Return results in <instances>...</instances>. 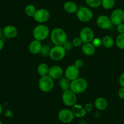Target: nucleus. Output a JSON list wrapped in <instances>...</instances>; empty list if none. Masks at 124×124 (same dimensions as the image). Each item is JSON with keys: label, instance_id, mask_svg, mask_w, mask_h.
Masks as SVG:
<instances>
[{"label": "nucleus", "instance_id": "f257e3e1", "mask_svg": "<svg viewBox=\"0 0 124 124\" xmlns=\"http://www.w3.org/2000/svg\"><path fill=\"white\" fill-rule=\"evenodd\" d=\"M50 39L54 46H63L67 41V35L64 29L56 27L51 31Z\"/></svg>", "mask_w": 124, "mask_h": 124}, {"label": "nucleus", "instance_id": "f03ea898", "mask_svg": "<svg viewBox=\"0 0 124 124\" xmlns=\"http://www.w3.org/2000/svg\"><path fill=\"white\" fill-rule=\"evenodd\" d=\"M88 87L87 80L82 78H78L71 81L70 89L76 94H81L85 92Z\"/></svg>", "mask_w": 124, "mask_h": 124}, {"label": "nucleus", "instance_id": "7ed1b4c3", "mask_svg": "<svg viewBox=\"0 0 124 124\" xmlns=\"http://www.w3.org/2000/svg\"><path fill=\"white\" fill-rule=\"evenodd\" d=\"M50 29L47 25L43 24H40L35 27L33 30L32 35L35 39L40 41L46 39L49 36Z\"/></svg>", "mask_w": 124, "mask_h": 124}, {"label": "nucleus", "instance_id": "20e7f679", "mask_svg": "<svg viewBox=\"0 0 124 124\" xmlns=\"http://www.w3.org/2000/svg\"><path fill=\"white\" fill-rule=\"evenodd\" d=\"M54 86V79L48 75L41 76L38 81V87L41 92L44 93L50 92Z\"/></svg>", "mask_w": 124, "mask_h": 124}, {"label": "nucleus", "instance_id": "39448f33", "mask_svg": "<svg viewBox=\"0 0 124 124\" xmlns=\"http://www.w3.org/2000/svg\"><path fill=\"white\" fill-rule=\"evenodd\" d=\"M76 15L78 19L83 23L89 22L93 17V13L91 8L85 6H81L79 7Z\"/></svg>", "mask_w": 124, "mask_h": 124}, {"label": "nucleus", "instance_id": "423d86ee", "mask_svg": "<svg viewBox=\"0 0 124 124\" xmlns=\"http://www.w3.org/2000/svg\"><path fill=\"white\" fill-rule=\"evenodd\" d=\"M77 94L74 93L70 89L62 92V101L65 106L72 107L76 104L77 102Z\"/></svg>", "mask_w": 124, "mask_h": 124}, {"label": "nucleus", "instance_id": "0eeeda50", "mask_svg": "<svg viewBox=\"0 0 124 124\" xmlns=\"http://www.w3.org/2000/svg\"><path fill=\"white\" fill-rule=\"evenodd\" d=\"M66 51L62 46H54L51 48L49 57L53 61H59L65 56Z\"/></svg>", "mask_w": 124, "mask_h": 124}, {"label": "nucleus", "instance_id": "6e6552de", "mask_svg": "<svg viewBox=\"0 0 124 124\" xmlns=\"http://www.w3.org/2000/svg\"><path fill=\"white\" fill-rule=\"evenodd\" d=\"M75 117L72 110L69 108L62 109L58 114V119L63 124H70L73 121Z\"/></svg>", "mask_w": 124, "mask_h": 124}, {"label": "nucleus", "instance_id": "1a4fd4ad", "mask_svg": "<svg viewBox=\"0 0 124 124\" xmlns=\"http://www.w3.org/2000/svg\"><path fill=\"white\" fill-rule=\"evenodd\" d=\"M50 17L49 11L44 8H40L36 10L35 15L33 17L34 20L40 24H43L48 21Z\"/></svg>", "mask_w": 124, "mask_h": 124}, {"label": "nucleus", "instance_id": "9d476101", "mask_svg": "<svg viewBox=\"0 0 124 124\" xmlns=\"http://www.w3.org/2000/svg\"><path fill=\"white\" fill-rule=\"evenodd\" d=\"M79 38L83 43L92 42L94 38V32L92 28L85 27L81 30L79 32Z\"/></svg>", "mask_w": 124, "mask_h": 124}, {"label": "nucleus", "instance_id": "9b49d317", "mask_svg": "<svg viewBox=\"0 0 124 124\" xmlns=\"http://www.w3.org/2000/svg\"><path fill=\"white\" fill-rule=\"evenodd\" d=\"M113 25H117L121 23H124V12L123 9L116 8L112 12L110 16Z\"/></svg>", "mask_w": 124, "mask_h": 124}, {"label": "nucleus", "instance_id": "f8f14e48", "mask_svg": "<svg viewBox=\"0 0 124 124\" xmlns=\"http://www.w3.org/2000/svg\"><path fill=\"white\" fill-rule=\"evenodd\" d=\"M96 24L100 29L103 30H108L113 25L110 17L104 15L99 16L97 18Z\"/></svg>", "mask_w": 124, "mask_h": 124}, {"label": "nucleus", "instance_id": "ddd939ff", "mask_svg": "<svg viewBox=\"0 0 124 124\" xmlns=\"http://www.w3.org/2000/svg\"><path fill=\"white\" fill-rule=\"evenodd\" d=\"M64 75L68 79L70 80V81H72L79 77V69L75 66L74 64L70 65L65 69L64 71Z\"/></svg>", "mask_w": 124, "mask_h": 124}, {"label": "nucleus", "instance_id": "4468645a", "mask_svg": "<svg viewBox=\"0 0 124 124\" xmlns=\"http://www.w3.org/2000/svg\"><path fill=\"white\" fill-rule=\"evenodd\" d=\"M18 30L15 26L7 25L2 29V35L8 39H14L18 36Z\"/></svg>", "mask_w": 124, "mask_h": 124}, {"label": "nucleus", "instance_id": "2eb2a0df", "mask_svg": "<svg viewBox=\"0 0 124 124\" xmlns=\"http://www.w3.org/2000/svg\"><path fill=\"white\" fill-rule=\"evenodd\" d=\"M64 73V70L61 67L58 65H54L50 67L48 75L54 80L59 79L62 77Z\"/></svg>", "mask_w": 124, "mask_h": 124}, {"label": "nucleus", "instance_id": "dca6fc26", "mask_svg": "<svg viewBox=\"0 0 124 124\" xmlns=\"http://www.w3.org/2000/svg\"><path fill=\"white\" fill-rule=\"evenodd\" d=\"M42 44L41 41L39 40L35 39L31 41L29 46V50L31 54H38L40 53L42 49Z\"/></svg>", "mask_w": 124, "mask_h": 124}, {"label": "nucleus", "instance_id": "f3484780", "mask_svg": "<svg viewBox=\"0 0 124 124\" xmlns=\"http://www.w3.org/2000/svg\"><path fill=\"white\" fill-rule=\"evenodd\" d=\"M63 8L64 10L68 13L72 14V13H76L77 12L79 7L77 4L74 1H67L63 5Z\"/></svg>", "mask_w": 124, "mask_h": 124}, {"label": "nucleus", "instance_id": "a211bd4d", "mask_svg": "<svg viewBox=\"0 0 124 124\" xmlns=\"http://www.w3.org/2000/svg\"><path fill=\"white\" fill-rule=\"evenodd\" d=\"M71 110L75 117H77L78 118H82L84 117L87 113L84 107L78 104H76L72 107Z\"/></svg>", "mask_w": 124, "mask_h": 124}, {"label": "nucleus", "instance_id": "6ab92c4d", "mask_svg": "<svg viewBox=\"0 0 124 124\" xmlns=\"http://www.w3.org/2000/svg\"><path fill=\"white\" fill-rule=\"evenodd\" d=\"M81 47L82 53L86 56L93 55L96 52V47L93 46L92 42L83 43Z\"/></svg>", "mask_w": 124, "mask_h": 124}, {"label": "nucleus", "instance_id": "aec40b11", "mask_svg": "<svg viewBox=\"0 0 124 124\" xmlns=\"http://www.w3.org/2000/svg\"><path fill=\"white\" fill-rule=\"evenodd\" d=\"M94 105V107L99 111H104L107 108L108 102L105 98L99 97L96 99Z\"/></svg>", "mask_w": 124, "mask_h": 124}, {"label": "nucleus", "instance_id": "412c9836", "mask_svg": "<svg viewBox=\"0 0 124 124\" xmlns=\"http://www.w3.org/2000/svg\"><path fill=\"white\" fill-rule=\"evenodd\" d=\"M50 67L46 63H41L38 66L37 72L40 76H47L48 75Z\"/></svg>", "mask_w": 124, "mask_h": 124}, {"label": "nucleus", "instance_id": "4be33fe9", "mask_svg": "<svg viewBox=\"0 0 124 124\" xmlns=\"http://www.w3.org/2000/svg\"><path fill=\"white\" fill-rule=\"evenodd\" d=\"M102 46L106 48H111L115 45V41L113 38L110 35H105L102 39Z\"/></svg>", "mask_w": 124, "mask_h": 124}, {"label": "nucleus", "instance_id": "5701e85b", "mask_svg": "<svg viewBox=\"0 0 124 124\" xmlns=\"http://www.w3.org/2000/svg\"><path fill=\"white\" fill-rule=\"evenodd\" d=\"M70 83H71V81L68 79L65 76V77H62L61 78H60L59 84L61 90L64 92V91L70 89Z\"/></svg>", "mask_w": 124, "mask_h": 124}, {"label": "nucleus", "instance_id": "b1692460", "mask_svg": "<svg viewBox=\"0 0 124 124\" xmlns=\"http://www.w3.org/2000/svg\"><path fill=\"white\" fill-rule=\"evenodd\" d=\"M24 11H25V15L27 16L32 17L33 18L36 12V8L33 4H29L25 6V8H24Z\"/></svg>", "mask_w": 124, "mask_h": 124}, {"label": "nucleus", "instance_id": "393cba45", "mask_svg": "<svg viewBox=\"0 0 124 124\" xmlns=\"http://www.w3.org/2000/svg\"><path fill=\"white\" fill-rule=\"evenodd\" d=\"M115 44L119 49L124 50V33L119 34L116 39Z\"/></svg>", "mask_w": 124, "mask_h": 124}, {"label": "nucleus", "instance_id": "a878e982", "mask_svg": "<svg viewBox=\"0 0 124 124\" xmlns=\"http://www.w3.org/2000/svg\"><path fill=\"white\" fill-rule=\"evenodd\" d=\"M116 0H102L101 6L105 10H110L115 6Z\"/></svg>", "mask_w": 124, "mask_h": 124}, {"label": "nucleus", "instance_id": "bb28decb", "mask_svg": "<svg viewBox=\"0 0 124 124\" xmlns=\"http://www.w3.org/2000/svg\"><path fill=\"white\" fill-rule=\"evenodd\" d=\"M101 1L102 0H85V3L90 8H97L101 6Z\"/></svg>", "mask_w": 124, "mask_h": 124}, {"label": "nucleus", "instance_id": "cd10ccee", "mask_svg": "<svg viewBox=\"0 0 124 124\" xmlns=\"http://www.w3.org/2000/svg\"><path fill=\"white\" fill-rule=\"evenodd\" d=\"M50 50L51 48H50L49 46H46V45H44V46H42V49H41L40 53L41 54V55L43 56L44 57L49 56Z\"/></svg>", "mask_w": 124, "mask_h": 124}, {"label": "nucleus", "instance_id": "c85d7f7f", "mask_svg": "<svg viewBox=\"0 0 124 124\" xmlns=\"http://www.w3.org/2000/svg\"><path fill=\"white\" fill-rule=\"evenodd\" d=\"M72 44L73 46V47H81L82 45V44H83V42H82V40H81V39L80 38L79 36V37H75V38H73V39L72 40Z\"/></svg>", "mask_w": 124, "mask_h": 124}, {"label": "nucleus", "instance_id": "c756f323", "mask_svg": "<svg viewBox=\"0 0 124 124\" xmlns=\"http://www.w3.org/2000/svg\"><path fill=\"white\" fill-rule=\"evenodd\" d=\"M92 43L93 44V46L96 48H98V47H101L102 45V41L101 39L99 38H94L93 41H92Z\"/></svg>", "mask_w": 124, "mask_h": 124}, {"label": "nucleus", "instance_id": "7c9ffc66", "mask_svg": "<svg viewBox=\"0 0 124 124\" xmlns=\"http://www.w3.org/2000/svg\"><path fill=\"white\" fill-rule=\"evenodd\" d=\"M116 30L119 33V34L124 33V23H121L116 25Z\"/></svg>", "mask_w": 124, "mask_h": 124}, {"label": "nucleus", "instance_id": "2f4dec72", "mask_svg": "<svg viewBox=\"0 0 124 124\" xmlns=\"http://www.w3.org/2000/svg\"><path fill=\"white\" fill-rule=\"evenodd\" d=\"M62 46L66 50H71V48H72V47H73V46L72 44V42H70V41H67L66 42L63 44Z\"/></svg>", "mask_w": 124, "mask_h": 124}, {"label": "nucleus", "instance_id": "473e14b6", "mask_svg": "<svg viewBox=\"0 0 124 124\" xmlns=\"http://www.w3.org/2000/svg\"><path fill=\"white\" fill-rule=\"evenodd\" d=\"M94 105H93V104H91V103H87L85 105V109L87 111V113H90L92 111H93V108H94Z\"/></svg>", "mask_w": 124, "mask_h": 124}, {"label": "nucleus", "instance_id": "72a5a7b5", "mask_svg": "<svg viewBox=\"0 0 124 124\" xmlns=\"http://www.w3.org/2000/svg\"><path fill=\"white\" fill-rule=\"evenodd\" d=\"M74 65L80 69L81 68H82V67H83V61H82V60H81V59H77V60L75 61V63H74Z\"/></svg>", "mask_w": 124, "mask_h": 124}, {"label": "nucleus", "instance_id": "f704fd0d", "mask_svg": "<svg viewBox=\"0 0 124 124\" xmlns=\"http://www.w3.org/2000/svg\"><path fill=\"white\" fill-rule=\"evenodd\" d=\"M118 96L120 99L124 100V87H121L118 91Z\"/></svg>", "mask_w": 124, "mask_h": 124}, {"label": "nucleus", "instance_id": "c9c22d12", "mask_svg": "<svg viewBox=\"0 0 124 124\" xmlns=\"http://www.w3.org/2000/svg\"><path fill=\"white\" fill-rule=\"evenodd\" d=\"M119 84L121 87H124V72L122 73L119 78Z\"/></svg>", "mask_w": 124, "mask_h": 124}, {"label": "nucleus", "instance_id": "e433bc0d", "mask_svg": "<svg viewBox=\"0 0 124 124\" xmlns=\"http://www.w3.org/2000/svg\"><path fill=\"white\" fill-rule=\"evenodd\" d=\"M4 115L7 117H12L13 116V113L11 110H6L4 111Z\"/></svg>", "mask_w": 124, "mask_h": 124}, {"label": "nucleus", "instance_id": "4c0bfd02", "mask_svg": "<svg viewBox=\"0 0 124 124\" xmlns=\"http://www.w3.org/2000/svg\"><path fill=\"white\" fill-rule=\"evenodd\" d=\"M4 42L1 38H0V52L2 50L4 47Z\"/></svg>", "mask_w": 124, "mask_h": 124}, {"label": "nucleus", "instance_id": "58836bf2", "mask_svg": "<svg viewBox=\"0 0 124 124\" xmlns=\"http://www.w3.org/2000/svg\"><path fill=\"white\" fill-rule=\"evenodd\" d=\"M2 112H3V107H2V104L0 103V115L2 113Z\"/></svg>", "mask_w": 124, "mask_h": 124}, {"label": "nucleus", "instance_id": "ea45409f", "mask_svg": "<svg viewBox=\"0 0 124 124\" xmlns=\"http://www.w3.org/2000/svg\"><path fill=\"white\" fill-rule=\"evenodd\" d=\"M2 30L1 29V27H0V38H1V37H2Z\"/></svg>", "mask_w": 124, "mask_h": 124}, {"label": "nucleus", "instance_id": "a19ab883", "mask_svg": "<svg viewBox=\"0 0 124 124\" xmlns=\"http://www.w3.org/2000/svg\"><path fill=\"white\" fill-rule=\"evenodd\" d=\"M0 124H3V123H2V122L1 121V120H0Z\"/></svg>", "mask_w": 124, "mask_h": 124}, {"label": "nucleus", "instance_id": "79ce46f5", "mask_svg": "<svg viewBox=\"0 0 124 124\" xmlns=\"http://www.w3.org/2000/svg\"><path fill=\"white\" fill-rule=\"evenodd\" d=\"M123 10H124V9H123Z\"/></svg>", "mask_w": 124, "mask_h": 124}]
</instances>
